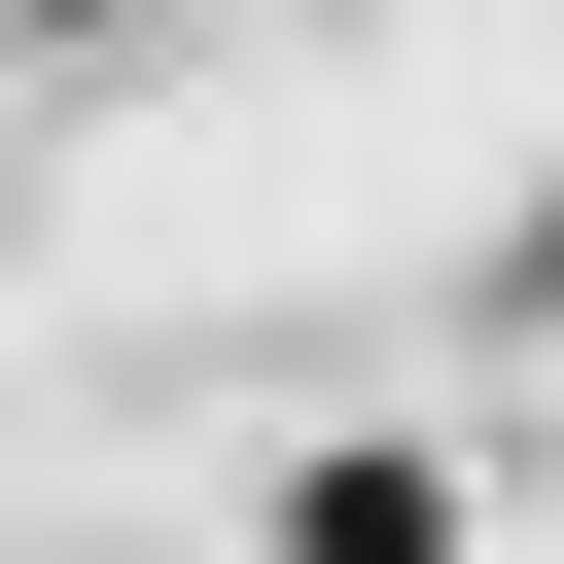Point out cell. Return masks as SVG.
I'll return each instance as SVG.
<instances>
[{"instance_id": "obj_1", "label": "cell", "mask_w": 564, "mask_h": 564, "mask_svg": "<svg viewBox=\"0 0 564 564\" xmlns=\"http://www.w3.org/2000/svg\"><path fill=\"white\" fill-rule=\"evenodd\" d=\"M282 564H458V494H423V458H317V494H282Z\"/></svg>"}]
</instances>
